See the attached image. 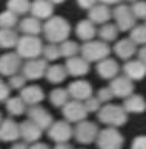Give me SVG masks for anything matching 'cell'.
Segmentation results:
<instances>
[{"mask_svg": "<svg viewBox=\"0 0 146 149\" xmlns=\"http://www.w3.org/2000/svg\"><path fill=\"white\" fill-rule=\"evenodd\" d=\"M42 32L45 34V38L49 43L60 45V43L68 40V37L71 34V23L66 19L60 17V15H54V17L45 22Z\"/></svg>", "mask_w": 146, "mask_h": 149, "instance_id": "cell-1", "label": "cell"}, {"mask_svg": "<svg viewBox=\"0 0 146 149\" xmlns=\"http://www.w3.org/2000/svg\"><path fill=\"white\" fill-rule=\"evenodd\" d=\"M97 114H98L97 115L98 121L106 125L108 128H117L119 129L120 126H123L128 121V114L120 104L108 103V104H105V106L100 108V111Z\"/></svg>", "mask_w": 146, "mask_h": 149, "instance_id": "cell-2", "label": "cell"}, {"mask_svg": "<svg viewBox=\"0 0 146 149\" xmlns=\"http://www.w3.org/2000/svg\"><path fill=\"white\" fill-rule=\"evenodd\" d=\"M80 54H82L80 57L85 58L88 63H92V62L98 63L109 57L111 46L102 40H91V42L83 43L80 46Z\"/></svg>", "mask_w": 146, "mask_h": 149, "instance_id": "cell-3", "label": "cell"}, {"mask_svg": "<svg viewBox=\"0 0 146 149\" xmlns=\"http://www.w3.org/2000/svg\"><path fill=\"white\" fill-rule=\"evenodd\" d=\"M43 43L38 37H32V36H23L19 38V43L15 49H17V56L20 58H26V60H34L38 58V56H42L43 51Z\"/></svg>", "mask_w": 146, "mask_h": 149, "instance_id": "cell-4", "label": "cell"}, {"mask_svg": "<svg viewBox=\"0 0 146 149\" xmlns=\"http://www.w3.org/2000/svg\"><path fill=\"white\" fill-rule=\"evenodd\" d=\"M125 143V137L117 128H105L98 131L97 148L98 149H122Z\"/></svg>", "mask_w": 146, "mask_h": 149, "instance_id": "cell-5", "label": "cell"}, {"mask_svg": "<svg viewBox=\"0 0 146 149\" xmlns=\"http://www.w3.org/2000/svg\"><path fill=\"white\" fill-rule=\"evenodd\" d=\"M112 17L115 20L114 25L119 31H131L136 26V17L129 5H117L112 11Z\"/></svg>", "mask_w": 146, "mask_h": 149, "instance_id": "cell-6", "label": "cell"}, {"mask_svg": "<svg viewBox=\"0 0 146 149\" xmlns=\"http://www.w3.org/2000/svg\"><path fill=\"white\" fill-rule=\"evenodd\" d=\"M48 137L57 145L59 143H68L74 137V128L66 120H57L48 129Z\"/></svg>", "mask_w": 146, "mask_h": 149, "instance_id": "cell-7", "label": "cell"}, {"mask_svg": "<svg viewBox=\"0 0 146 149\" xmlns=\"http://www.w3.org/2000/svg\"><path fill=\"white\" fill-rule=\"evenodd\" d=\"M98 135V126L94 121H80L77 123V126L74 128V139L82 143V145H89L94 140H97Z\"/></svg>", "mask_w": 146, "mask_h": 149, "instance_id": "cell-8", "label": "cell"}, {"mask_svg": "<svg viewBox=\"0 0 146 149\" xmlns=\"http://www.w3.org/2000/svg\"><path fill=\"white\" fill-rule=\"evenodd\" d=\"M61 114H63V117L68 123H80V121H85L88 117V111L83 102H75V100H69L61 108Z\"/></svg>", "mask_w": 146, "mask_h": 149, "instance_id": "cell-9", "label": "cell"}, {"mask_svg": "<svg viewBox=\"0 0 146 149\" xmlns=\"http://www.w3.org/2000/svg\"><path fill=\"white\" fill-rule=\"evenodd\" d=\"M48 69V62L43 58H34V60H26V63L22 66V75L26 80H38L43 79Z\"/></svg>", "mask_w": 146, "mask_h": 149, "instance_id": "cell-10", "label": "cell"}, {"mask_svg": "<svg viewBox=\"0 0 146 149\" xmlns=\"http://www.w3.org/2000/svg\"><path fill=\"white\" fill-rule=\"evenodd\" d=\"M22 58L17 52H6L0 56V75L13 77L22 69Z\"/></svg>", "mask_w": 146, "mask_h": 149, "instance_id": "cell-11", "label": "cell"}, {"mask_svg": "<svg viewBox=\"0 0 146 149\" xmlns=\"http://www.w3.org/2000/svg\"><path fill=\"white\" fill-rule=\"evenodd\" d=\"M69 94V98L75 102H86L89 97H92V86L86 80H74L66 88Z\"/></svg>", "mask_w": 146, "mask_h": 149, "instance_id": "cell-12", "label": "cell"}, {"mask_svg": "<svg viewBox=\"0 0 146 149\" xmlns=\"http://www.w3.org/2000/svg\"><path fill=\"white\" fill-rule=\"evenodd\" d=\"M109 89H111L114 97L125 98L126 100L128 97H131L134 94V81H131L125 75H117L115 79L111 80Z\"/></svg>", "mask_w": 146, "mask_h": 149, "instance_id": "cell-13", "label": "cell"}, {"mask_svg": "<svg viewBox=\"0 0 146 149\" xmlns=\"http://www.w3.org/2000/svg\"><path fill=\"white\" fill-rule=\"evenodd\" d=\"M28 120H31L32 123H36L42 131L43 129H49V128H51V125L54 123L52 115L49 114L43 106H40V104H38V106H32V108L28 109Z\"/></svg>", "mask_w": 146, "mask_h": 149, "instance_id": "cell-14", "label": "cell"}, {"mask_svg": "<svg viewBox=\"0 0 146 149\" xmlns=\"http://www.w3.org/2000/svg\"><path fill=\"white\" fill-rule=\"evenodd\" d=\"M20 128V139L23 140V143H29V145H34L40 140V137L43 134V131L38 128L36 123H32L31 120H25L19 125Z\"/></svg>", "mask_w": 146, "mask_h": 149, "instance_id": "cell-15", "label": "cell"}, {"mask_svg": "<svg viewBox=\"0 0 146 149\" xmlns=\"http://www.w3.org/2000/svg\"><path fill=\"white\" fill-rule=\"evenodd\" d=\"M20 98L23 100V103L26 106H38L43 98H45V92L40 86L37 85H29V86H25L23 89L20 91Z\"/></svg>", "mask_w": 146, "mask_h": 149, "instance_id": "cell-16", "label": "cell"}, {"mask_svg": "<svg viewBox=\"0 0 146 149\" xmlns=\"http://www.w3.org/2000/svg\"><path fill=\"white\" fill-rule=\"evenodd\" d=\"M20 139V128L13 118H3L0 125V140L2 141H17Z\"/></svg>", "mask_w": 146, "mask_h": 149, "instance_id": "cell-17", "label": "cell"}, {"mask_svg": "<svg viewBox=\"0 0 146 149\" xmlns=\"http://www.w3.org/2000/svg\"><path fill=\"white\" fill-rule=\"evenodd\" d=\"M31 15L37 20H49L52 17L54 13V5L52 2H46V0H36L31 3Z\"/></svg>", "mask_w": 146, "mask_h": 149, "instance_id": "cell-18", "label": "cell"}, {"mask_svg": "<svg viewBox=\"0 0 146 149\" xmlns=\"http://www.w3.org/2000/svg\"><path fill=\"white\" fill-rule=\"evenodd\" d=\"M123 74L131 81H140L146 77V66L140 60H129L123 65Z\"/></svg>", "mask_w": 146, "mask_h": 149, "instance_id": "cell-19", "label": "cell"}, {"mask_svg": "<svg viewBox=\"0 0 146 149\" xmlns=\"http://www.w3.org/2000/svg\"><path fill=\"white\" fill-rule=\"evenodd\" d=\"M65 69H66V72H68V75L83 77L89 72V63L85 58H82L80 56H77V57H72V58L66 60Z\"/></svg>", "mask_w": 146, "mask_h": 149, "instance_id": "cell-20", "label": "cell"}, {"mask_svg": "<svg viewBox=\"0 0 146 149\" xmlns=\"http://www.w3.org/2000/svg\"><path fill=\"white\" fill-rule=\"evenodd\" d=\"M95 69H97V74L102 77V79L112 80V79H115V77L119 75L120 66H119V63H117L114 58L108 57V58L102 60V62H98Z\"/></svg>", "mask_w": 146, "mask_h": 149, "instance_id": "cell-21", "label": "cell"}, {"mask_svg": "<svg viewBox=\"0 0 146 149\" xmlns=\"http://www.w3.org/2000/svg\"><path fill=\"white\" fill-rule=\"evenodd\" d=\"M112 17V11L108 5L103 3H97L95 6L89 11V20L92 22L94 25H106L109 23V20Z\"/></svg>", "mask_w": 146, "mask_h": 149, "instance_id": "cell-22", "label": "cell"}, {"mask_svg": "<svg viewBox=\"0 0 146 149\" xmlns=\"http://www.w3.org/2000/svg\"><path fill=\"white\" fill-rule=\"evenodd\" d=\"M114 52L117 54V57L122 60L129 62L134 56L137 54V46L129 40V38H122L114 45Z\"/></svg>", "mask_w": 146, "mask_h": 149, "instance_id": "cell-23", "label": "cell"}, {"mask_svg": "<svg viewBox=\"0 0 146 149\" xmlns=\"http://www.w3.org/2000/svg\"><path fill=\"white\" fill-rule=\"evenodd\" d=\"M19 29L20 32H23V36H32L38 37V34L43 31V25L40 23V20L31 17H23L19 22Z\"/></svg>", "mask_w": 146, "mask_h": 149, "instance_id": "cell-24", "label": "cell"}, {"mask_svg": "<svg viewBox=\"0 0 146 149\" xmlns=\"http://www.w3.org/2000/svg\"><path fill=\"white\" fill-rule=\"evenodd\" d=\"M75 34H77V37L80 38V40H83V42H91V40H94V37L97 36V28H95V25L92 23L91 20H80L77 23V26H75Z\"/></svg>", "mask_w": 146, "mask_h": 149, "instance_id": "cell-25", "label": "cell"}, {"mask_svg": "<svg viewBox=\"0 0 146 149\" xmlns=\"http://www.w3.org/2000/svg\"><path fill=\"white\" fill-rule=\"evenodd\" d=\"M123 109L126 114H142L146 111V100L143 95L138 94H132L131 97H128L125 103H123Z\"/></svg>", "mask_w": 146, "mask_h": 149, "instance_id": "cell-26", "label": "cell"}, {"mask_svg": "<svg viewBox=\"0 0 146 149\" xmlns=\"http://www.w3.org/2000/svg\"><path fill=\"white\" fill-rule=\"evenodd\" d=\"M45 77H46V80L49 81V83L59 85V83L66 80L68 72H66V69H65V65L63 66L61 65H52V66H48Z\"/></svg>", "mask_w": 146, "mask_h": 149, "instance_id": "cell-27", "label": "cell"}, {"mask_svg": "<svg viewBox=\"0 0 146 149\" xmlns=\"http://www.w3.org/2000/svg\"><path fill=\"white\" fill-rule=\"evenodd\" d=\"M19 34L14 29H0V48H15L19 43Z\"/></svg>", "mask_w": 146, "mask_h": 149, "instance_id": "cell-28", "label": "cell"}, {"mask_svg": "<svg viewBox=\"0 0 146 149\" xmlns=\"http://www.w3.org/2000/svg\"><path fill=\"white\" fill-rule=\"evenodd\" d=\"M49 102L52 103V106L55 108H63L66 103L69 102V94L63 88H55L49 94Z\"/></svg>", "mask_w": 146, "mask_h": 149, "instance_id": "cell-29", "label": "cell"}, {"mask_svg": "<svg viewBox=\"0 0 146 149\" xmlns=\"http://www.w3.org/2000/svg\"><path fill=\"white\" fill-rule=\"evenodd\" d=\"M97 34H98L102 42L109 43V42L117 40V37H119V29H117V26L114 23H106V25H102V28L97 31Z\"/></svg>", "mask_w": 146, "mask_h": 149, "instance_id": "cell-30", "label": "cell"}, {"mask_svg": "<svg viewBox=\"0 0 146 149\" xmlns=\"http://www.w3.org/2000/svg\"><path fill=\"white\" fill-rule=\"evenodd\" d=\"M6 111L9 112V115H23L26 112V104L23 103L20 97H13V98H8L6 100Z\"/></svg>", "mask_w": 146, "mask_h": 149, "instance_id": "cell-31", "label": "cell"}, {"mask_svg": "<svg viewBox=\"0 0 146 149\" xmlns=\"http://www.w3.org/2000/svg\"><path fill=\"white\" fill-rule=\"evenodd\" d=\"M59 49H60V57H65L66 60L72 58V57H77L78 54H80V46H78L75 42L69 40V38L66 42L60 43Z\"/></svg>", "mask_w": 146, "mask_h": 149, "instance_id": "cell-32", "label": "cell"}, {"mask_svg": "<svg viewBox=\"0 0 146 149\" xmlns=\"http://www.w3.org/2000/svg\"><path fill=\"white\" fill-rule=\"evenodd\" d=\"M129 40H131L136 46L137 45L146 46V26L145 25L134 26L131 29V34H129Z\"/></svg>", "mask_w": 146, "mask_h": 149, "instance_id": "cell-33", "label": "cell"}, {"mask_svg": "<svg viewBox=\"0 0 146 149\" xmlns=\"http://www.w3.org/2000/svg\"><path fill=\"white\" fill-rule=\"evenodd\" d=\"M19 25V17L11 11L0 13V29H14V26Z\"/></svg>", "mask_w": 146, "mask_h": 149, "instance_id": "cell-34", "label": "cell"}, {"mask_svg": "<svg viewBox=\"0 0 146 149\" xmlns=\"http://www.w3.org/2000/svg\"><path fill=\"white\" fill-rule=\"evenodd\" d=\"M29 9H31V3L26 2V0H11V2H8V11H11L17 17L26 14Z\"/></svg>", "mask_w": 146, "mask_h": 149, "instance_id": "cell-35", "label": "cell"}, {"mask_svg": "<svg viewBox=\"0 0 146 149\" xmlns=\"http://www.w3.org/2000/svg\"><path fill=\"white\" fill-rule=\"evenodd\" d=\"M42 56L45 62H55L57 58H60V49L59 45H52V43H48V45L43 46Z\"/></svg>", "mask_w": 146, "mask_h": 149, "instance_id": "cell-36", "label": "cell"}, {"mask_svg": "<svg viewBox=\"0 0 146 149\" xmlns=\"http://www.w3.org/2000/svg\"><path fill=\"white\" fill-rule=\"evenodd\" d=\"M25 83H26V79L20 74H15L13 77H9V80H8L9 89H15V91H22L25 88Z\"/></svg>", "mask_w": 146, "mask_h": 149, "instance_id": "cell-37", "label": "cell"}, {"mask_svg": "<svg viewBox=\"0 0 146 149\" xmlns=\"http://www.w3.org/2000/svg\"><path fill=\"white\" fill-rule=\"evenodd\" d=\"M131 11H132L136 20L137 19L146 20V2H134L131 5Z\"/></svg>", "mask_w": 146, "mask_h": 149, "instance_id": "cell-38", "label": "cell"}, {"mask_svg": "<svg viewBox=\"0 0 146 149\" xmlns=\"http://www.w3.org/2000/svg\"><path fill=\"white\" fill-rule=\"evenodd\" d=\"M83 104H85L88 114L89 112H98L100 108H102V103L97 100V97H89L86 102H83Z\"/></svg>", "mask_w": 146, "mask_h": 149, "instance_id": "cell-39", "label": "cell"}, {"mask_svg": "<svg viewBox=\"0 0 146 149\" xmlns=\"http://www.w3.org/2000/svg\"><path fill=\"white\" fill-rule=\"evenodd\" d=\"M97 100L100 102V103H106L108 104L111 100H112V92H111V89L109 88H102V89H98V92H97Z\"/></svg>", "mask_w": 146, "mask_h": 149, "instance_id": "cell-40", "label": "cell"}, {"mask_svg": "<svg viewBox=\"0 0 146 149\" xmlns=\"http://www.w3.org/2000/svg\"><path fill=\"white\" fill-rule=\"evenodd\" d=\"M9 86L8 83H5V81L0 79V102H6L9 98Z\"/></svg>", "mask_w": 146, "mask_h": 149, "instance_id": "cell-41", "label": "cell"}, {"mask_svg": "<svg viewBox=\"0 0 146 149\" xmlns=\"http://www.w3.org/2000/svg\"><path fill=\"white\" fill-rule=\"evenodd\" d=\"M131 149H146V135H138L132 140Z\"/></svg>", "mask_w": 146, "mask_h": 149, "instance_id": "cell-42", "label": "cell"}, {"mask_svg": "<svg viewBox=\"0 0 146 149\" xmlns=\"http://www.w3.org/2000/svg\"><path fill=\"white\" fill-rule=\"evenodd\" d=\"M77 5L80 8H83V9H88V11H91L95 5H97V2H83V0H78L77 2Z\"/></svg>", "mask_w": 146, "mask_h": 149, "instance_id": "cell-43", "label": "cell"}, {"mask_svg": "<svg viewBox=\"0 0 146 149\" xmlns=\"http://www.w3.org/2000/svg\"><path fill=\"white\" fill-rule=\"evenodd\" d=\"M137 54H138V58H137V60H140V62H142V63L146 66V46H142V48H140Z\"/></svg>", "mask_w": 146, "mask_h": 149, "instance_id": "cell-44", "label": "cell"}, {"mask_svg": "<svg viewBox=\"0 0 146 149\" xmlns=\"http://www.w3.org/2000/svg\"><path fill=\"white\" fill-rule=\"evenodd\" d=\"M29 149H49V146L46 145V143H42V141H37L34 143V145H31Z\"/></svg>", "mask_w": 146, "mask_h": 149, "instance_id": "cell-45", "label": "cell"}, {"mask_svg": "<svg viewBox=\"0 0 146 149\" xmlns=\"http://www.w3.org/2000/svg\"><path fill=\"white\" fill-rule=\"evenodd\" d=\"M11 149H29V146L23 141H17V143H14V145L11 146Z\"/></svg>", "mask_w": 146, "mask_h": 149, "instance_id": "cell-46", "label": "cell"}, {"mask_svg": "<svg viewBox=\"0 0 146 149\" xmlns=\"http://www.w3.org/2000/svg\"><path fill=\"white\" fill-rule=\"evenodd\" d=\"M54 149H74L69 143H59V145H55Z\"/></svg>", "mask_w": 146, "mask_h": 149, "instance_id": "cell-47", "label": "cell"}, {"mask_svg": "<svg viewBox=\"0 0 146 149\" xmlns=\"http://www.w3.org/2000/svg\"><path fill=\"white\" fill-rule=\"evenodd\" d=\"M2 121H3V117H2V112H0V125H2Z\"/></svg>", "mask_w": 146, "mask_h": 149, "instance_id": "cell-48", "label": "cell"}, {"mask_svg": "<svg viewBox=\"0 0 146 149\" xmlns=\"http://www.w3.org/2000/svg\"><path fill=\"white\" fill-rule=\"evenodd\" d=\"M145 26H146V23H145Z\"/></svg>", "mask_w": 146, "mask_h": 149, "instance_id": "cell-49", "label": "cell"}]
</instances>
